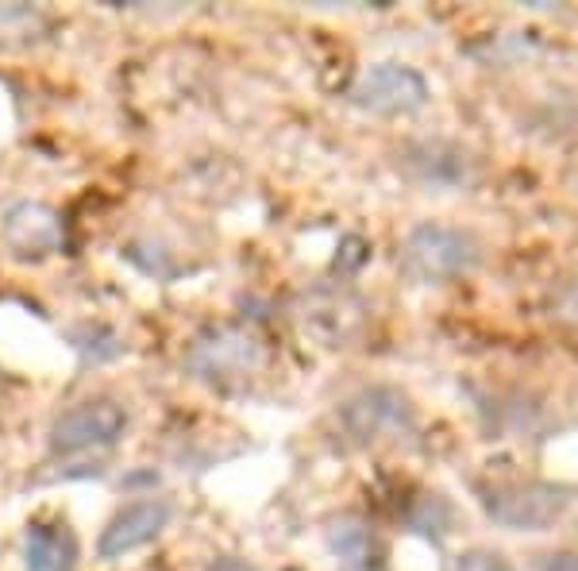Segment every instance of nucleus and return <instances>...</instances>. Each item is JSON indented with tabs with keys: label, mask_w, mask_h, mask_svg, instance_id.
<instances>
[{
	"label": "nucleus",
	"mask_w": 578,
	"mask_h": 571,
	"mask_svg": "<svg viewBox=\"0 0 578 571\" xmlns=\"http://www.w3.org/2000/svg\"><path fill=\"white\" fill-rule=\"evenodd\" d=\"M479 259V240L448 224H416L401 244V270L421 286H440L459 275H471Z\"/></svg>",
	"instance_id": "f257e3e1"
},
{
	"label": "nucleus",
	"mask_w": 578,
	"mask_h": 571,
	"mask_svg": "<svg viewBox=\"0 0 578 571\" xmlns=\"http://www.w3.org/2000/svg\"><path fill=\"white\" fill-rule=\"evenodd\" d=\"M570 494L552 482H505L486 494V514L517 533H544L567 514Z\"/></svg>",
	"instance_id": "f03ea898"
},
{
	"label": "nucleus",
	"mask_w": 578,
	"mask_h": 571,
	"mask_svg": "<svg viewBox=\"0 0 578 571\" xmlns=\"http://www.w3.org/2000/svg\"><path fill=\"white\" fill-rule=\"evenodd\" d=\"M123 429H128L123 406H116L108 398L82 401V406L55 417V424H50V452L55 456H82V452L113 448L123 436Z\"/></svg>",
	"instance_id": "7ed1b4c3"
},
{
	"label": "nucleus",
	"mask_w": 578,
	"mask_h": 571,
	"mask_svg": "<svg viewBox=\"0 0 578 571\" xmlns=\"http://www.w3.org/2000/svg\"><path fill=\"white\" fill-rule=\"evenodd\" d=\"M351 105L367 108L375 116H405L428 105V82L413 66L378 62L351 85Z\"/></svg>",
	"instance_id": "20e7f679"
},
{
	"label": "nucleus",
	"mask_w": 578,
	"mask_h": 571,
	"mask_svg": "<svg viewBox=\"0 0 578 571\" xmlns=\"http://www.w3.org/2000/svg\"><path fill=\"white\" fill-rule=\"evenodd\" d=\"M340 424L358 441H390L413 429V406L401 391L370 386L340 406Z\"/></svg>",
	"instance_id": "39448f33"
},
{
	"label": "nucleus",
	"mask_w": 578,
	"mask_h": 571,
	"mask_svg": "<svg viewBox=\"0 0 578 571\" xmlns=\"http://www.w3.org/2000/svg\"><path fill=\"white\" fill-rule=\"evenodd\" d=\"M170 525V502L163 498H139L131 506H123L113 522L101 529L97 537V556L101 560H123V556L148 548L151 540H158V533Z\"/></svg>",
	"instance_id": "423d86ee"
},
{
	"label": "nucleus",
	"mask_w": 578,
	"mask_h": 571,
	"mask_svg": "<svg viewBox=\"0 0 578 571\" xmlns=\"http://www.w3.org/2000/svg\"><path fill=\"white\" fill-rule=\"evenodd\" d=\"M189 371H197L201 378H221V375H244L259 363V343L244 333H232V328H221V333L204 336L197 340V348L189 351Z\"/></svg>",
	"instance_id": "0eeeda50"
},
{
	"label": "nucleus",
	"mask_w": 578,
	"mask_h": 571,
	"mask_svg": "<svg viewBox=\"0 0 578 571\" xmlns=\"http://www.w3.org/2000/svg\"><path fill=\"white\" fill-rule=\"evenodd\" d=\"M4 240L20 255H47L62 240V224L47 205H12L4 212Z\"/></svg>",
	"instance_id": "6e6552de"
},
{
	"label": "nucleus",
	"mask_w": 578,
	"mask_h": 571,
	"mask_svg": "<svg viewBox=\"0 0 578 571\" xmlns=\"http://www.w3.org/2000/svg\"><path fill=\"white\" fill-rule=\"evenodd\" d=\"M78 537L58 525H32L24 540V568L27 571H78Z\"/></svg>",
	"instance_id": "1a4fd4ad"
},
{
	"label": "nucleus",
	"mask_w": 578,
	"mask_h": 571,
	"mask_svg": "<svg viewBox=\"0 0 578 571\" xmlns=\"http://www.w3.org/2000/svg\"><path fill=\"white\" fill-rule=\"evenodd\" d=\"M0 32H20L35 39V32H43V16L35 9H24V4H4L0 9Z\"/></svg>",
	"instance_id": "9d476101"
},
{
	"label": "nucleus",
	"mask_w": 578,
	"mask_h": 571,
	"mask_svg": "<svg viewBox=\"0 0 578 571\" xmlns=\"http://www.w3.org/2000/svg\"><path fill=\"white\" fill-rule=\"evenodd\" d=\"M456 571H514V563L505 560L502 552H489V548H474V552L459 556Z\"/></svg>",
	"instance_id": "9b49d317"
},
{
	"label": "nucleus",
	"mask_w": 578,
	"mask_h": 571,
	"mask_svg": "<svg viewBox=\"0 0 578 571\" xmlns=\"http://www.w3.org/2000/svg\"><path fill=\"white\" fill-rule=\"evenodd\" d=\"M540 571H578V556L570 552H552L540 560Z\"/></svg>",
	"instance_id": "f8f14e48"
},
{
	"label": "nucleus",
	"mask_w": 578,
	"mask_h": 571,
	"mask_svg": "<svg viewBox=\"0 0 578 571\" xmlns=\"http://www.w3.org/2000/svg\"><path fill=\"white\" fill-rule=\"evenodd\" d=\"M209 571H255V568L247 560H221L216 568H209Z\"/></svg>",
	"instance_id": "ddd939ff"
}]
</instances>
